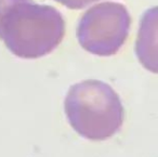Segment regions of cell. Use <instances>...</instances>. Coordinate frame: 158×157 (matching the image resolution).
<instances>
[{
  "mask_svg": "<svg viewBox=\"0 0 158 157\" xmlns=\"http://www.w3.org/2000/svg\"><path fill=\"white\" fill-rule=\"evenodd\" d=\"M131 18L118 2H102L89 9L77 26V39L86 51L100 57L114 55L129 36Z\"/></svg>",
  "mask_w": 158,
  "mask_h": 157,
  "instance_id": "cell-3",
  "label": "cell"
},
{
  "mask_svg": "<svg viewBox=\"0 0 158 157\" xmlns=\"http://www.w3.org/2000/svg\"><path fill=\"white\" fill-rule=\"evenodd\" d=\"M57 3L64 6V7L68 8V9H84L87 6L91 5V3L95 2L98 0H55Z\"/></svg>",
  "mask_w": 158,
  "mask_h": 157,
  "instance_id": "cell-4",
  "label": "cell"
},
{
  "mask_svg": "<svg viewBox=\"0 0 158 157\" xmlns=\"http://www.w3.org/2000/svg\"><path fill=\"white\" fill-rule=\"evenodd\" d=\"M64 109L69 125L91 141L110 139L123 124V106L110 85L87 79L69 88Z\"/></svg>",
  "mask_w": 158,
  "mask_h": 157,
  "instance_id": "cell-2",
  "label": "cell"
},
{
  "mask_svg": "<svg viewBox=\"0 0 158 157\" xmlns=\"http://www.w3.org/2000/svg\"><path fill=\"white\" fill-rule=\"evenodd\" d=\"M65 22L55 8L34 0H0V40L22 59L51 53L64 38Z\"/></svg>",
  "mask_w": 158,
  "mask_h": 157,
  "instance_id": "cell-1",
  "label": "cell"
}]
</instances>
